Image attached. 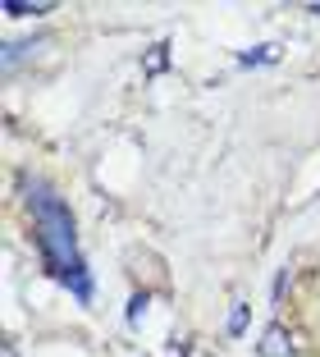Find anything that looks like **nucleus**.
Instances as JSON below:
<instances>
[{"label":"nucleus","instance_id":"1","mask_svg":"<svg viewBox=\"0 0 320 357\" xmlns=\"http://www.w3.org/2000/svg\"><path fill=\"white\" fill-rule=\"evenodd\" d=\"M28 206H32V225H37V238H42L46 266H51L78 298H92V280H87V266H83V257H78L73 220H69V211H64V202L51 192V183L28 178Z\"/></svg>","mask_w":320,"mask_h":357},{"label":"nucleus","instance_id":"2","mask_svg":"<svg viewBox=\"0 0 320 357\" xmlns=\"http://www.w3.org/2000/svg\"><path fill=\"white\" fill-rule=\"evenodd\" d=\"M266 357H293L289 348H284V330H270L266 335Z\"/></svg>","mask_w":320,"mask_h":357},{"label":"nucleus","instance_id":"3","mask_svg":"<svg viewBox=\"0 0 320 357\" xmlns=\"http://www.w3.org/2000/svg\"><path fill=\"white\" fill-rule=\"evenodd\" d=\"M5 10H10V14H46L51 5H23V0H5Z\"/></svg>","mask_w":320,"mask_h":357}]
</instances>
